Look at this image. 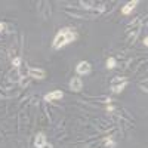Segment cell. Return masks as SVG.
<instances>
[{
  "mask_svg": "<svg viewBox=\"0 0 148 148\" xmlns=\"http://www.w3.org/2000/svg\"><path fill=\"white\" fill-rule=\"evenodd\" d=\"M76 39H77V34H76V31H73V28H62V30H59V33L55 36L52 47L53 49H61V47L73 43Z\"/></svg>",
  "mask_w": 148,
  "mask_h": 148,
  "instance_id": "1",
  "label": "cell"
},
{
  "mask_svg": "<svg viewBox=\"0 0 148 148\" xmlns=\"http://www.w3.org/2000/svg\"><path fill=\"white\" fill-rule=\"evenodd\" d=\"M90 70H92V67H90V64L88 62V61H82V62H79L77 67H76V71H77V74H80V76L89 74Z\"/></svg>",
  "mask_w": 148,
  "mask_h": 148,
  "instance_id": "2",
  "label": "cell"
},
{
  "mask_svg": "<svg viewBox=\"0 0 148 148\" xmlns=\"http://www.w3.org/2000/svg\"><path fill=\"white\" fill-rule=\"evenodd\" d=\"M70 89L74 90V92H80L83 89V82L80 77H73L70 80Z\"/></svg>",
  "mask_w": 148,
  "mask_h": 148,
  "instance_id": "3",
  "label": "cell"
},
{
  "mask_svg": "<svg viewBox=\"0 0 148 148\" xmlns=\"http://www.w3.org/2000/svg\"><path fill=\"white\" fill-rule=\"evenodd\" d=\"M28 74L34 79H45V76H46L45 70H42V68H28Z\"/></svg>",
  "mask_w": 148,
  "mask_h": 148,
  "instance_id": "4",
  "label": "cell"
},
{
  "mask_svg": "<svg viewBox=\"0 0 148 148\" xmlns=\"http://www.w3.org/2000/svg\"><path fill=\"white\" fill-rule=\"evenodd\" d=\"M64 96L62 90H53V92H49L45 95V99L46 101H53V99H61Z\"/></svg>",
  "mask_w": 148,
  "mask_h": 148,
  "instance_id": "5",
  "label": "cell"
},
{
  "mask_svg": "<svg viewBox=\"0 0 148 148\" xmlns=\"http://www.w3.org/2000/svg\"><path fill=\"white\" fill-rule=\"evenodd\" d=\"M139 2H138V0H133V2H130V3H127V5H125V6H123L121 8V14L123 15H129L130 14V12L135 9V6H136Z\"/></svg>",
  "mask_w": 148,
  "mask_h": 148,
  "instance_id": "6",
  "label": "cell"
},
{
  "mask_svg": "<svg viewBox=\"0 0 148 148\" xmlns=\"http://www.w3.org/2000/svg\"><path fill=\"white\" fill-rule=\"evenodd\" d=\"M46 136H45V133H37L36 135V139H34V144H36V148H42L45 144H46Z\"/></svg>",
  "mask_w": 148,
  "mask_h": 148,
  "instance_id": "7",
  "label": "cell"
},
{
  "mask_svg": "<svg viewBox=\"0 0 148 148\" xmlns=\"http://www.w3.org/2000/svg\"><path fill=\"white\" fill-rule=\"evenodd\" d=\"M126 84H127V82L125 80V82H121L120 84H111V90H113L114 93H120L123 89L126 88Z\"/></svg>",
  "mask_w": 148,
  "mask_h": 148,
  "instance_id": "8",
  "label": "cell"
},
{
  "mask_svg": "<svg viewBox=\"0 0 148 148\" xmlns=\"http://www.w3.org/2000/svg\"><path fill=\"white\" fill-rule=\"evenodd\" d=\"M116 64H117L116 58H108V59H107V68H108V70H113V68L116 67Z\"/></svg>",
  "mask_w": 148,
  "mask_h": 148,
  "instance_id": "9",
  "label": "cell"
},
{
  "mask_svg": "<svg viewBox=\"0 0 148 148\" xmlns=\"http://www.w3.org/2000/svg\"><path fill=\"white\" fill-rule=\"evenodd\" d=\"M12 64H14L15 68H19V65H21V58H19V56L14 58V59H12Z\"/></svg>",
  "mask_w": 148,
  "mask_h": 148,
  "instance_id": "10",
  "label": "cell"
},
{
  "mask_svg": "<svg viewBox=\"0 0 148 148\" xmlns=\"http://www.w3.org/2000/svg\"><path fill=\"white\" fill-rule=\"evenodd\" d=\"M114 145H116V144H114V141L111 139V138H108V139L105 141V147H107V148H114Z\"/></svg>",
  "mask_w": 148,
  "mask_h": 148,
  "instance_id": "11",
  "label": "cell"
},
{
  "mask_svg": "<svg viewBox=\"0 0 148 148\" xmlns=\"http://www.w3.org/2000/svg\"><path fill=\"white\" fill-rule=\"evenodd\" d=\"M3 30H5V25H3V24H2V22H0V33H2Z\"/></svg>",
  "mask_w": 148,
  "mask_h": 148,
  "instance_id": "12",
  "label": "cell"
}]
</instances>
